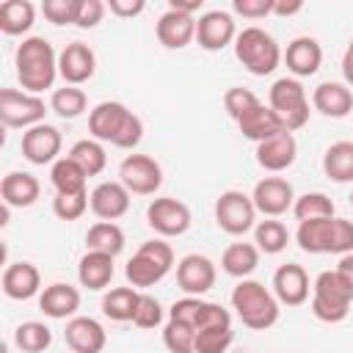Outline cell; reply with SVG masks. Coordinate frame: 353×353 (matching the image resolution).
Instances as JSON below:
<instances>
[{
    "mask_svg": "<svg viewBox=\"0 0 353 353\" xmlns=\"http://www.w3.org/2000/svg\"><path fill=\"white\" fill-rule=\"evenodd\" d=\"M14 66H17V80L28 94H41L52 88L58 77V55L44 36L22 39V44L14 52Z\"/></svg>",
    "mask_w": 353,
    "mask_h": 353,
    "instance_id": "1",
    "label": "cell"
},
{
    "mask_svg": "<svg viewBox=\"0 0 353 353\" xmlns=\"http://www.w3.org/2000/svg\"><path fill=\"white\" fill-rule=\"evenodd\" d=\"M88 132L99 143L135 149L143 138V121L121 102H99L88 113Z\"/></svg>",
    "mask_w": 353,
    "mask_h": 353,
    "instance_id": "2",
    "label": "cell"
},
{
    "mask_svg": "<svg viewBox=\"0 0 353 353\" xmlns=\"http://www.w3.org/2000/svg\"><path fill=\"white\" fill-rule=\"evenodd\" d=\"M295 240L306 254H350L353 251V221L347 218H314L301 221Z\"/></svg>",
    "mask_w": 353,
    "mask_h": 353,
    "instance_id": "3",
    "label": "cell"
},
{
    "mask_svg": "<svg viewBox=\"0 0 353 353\" xmlns=\"http://www.w3.org/2000/svg\"><path fill=\"white\" fill-rule=\"evenodd\" d=\"M232 309L251 331H268L279 323V298L254 279H240V284L232 290Z\"/></svg>",
    "mask_w": 353,
    "mask_h": 353,
    "instance_id": "4",
    "label": "cell"
},
{
    "mask_svg": "<svg viewBox=\"0 0 353 353\" xmlns=\"http://www.w3.org/2000/svg\"><path fill=\"white\" fill-rule=\"evenodd\" d=\"M234 58L256 77H265V74H273L284 58L281 47L276 44V39L256 28V25H248L237 33L234 39Z\"/></svg>",
    "mask_w": 353,
    "mask_h": 353,
    "instance_id": "5",
    "label": "cell"
},
{
    "mask_svg": "<svg viewBox=\"0 0 353 353\" xmlns=\"http://www.w3.org/2000/svg\"><path fill=\"white\" fill-rule=\"evenodd\" d=\"M171 268H174V248L165 240H146L127 262L124 276L135 290L154 287L157 281H163L168 276Z\"/></svg>",
    "mask_w": 353,
    "mask_h": 353,
    "instance_id": "6",
    "label": "cell"
},
{
    "mask_svg": "<svg viewBox=\"0 0 353 353\" xmlns=\"http://www.w3.org/2000/svg\"><path fill=\"white\" fill-rule=\"evenodd\" d=\"M353 290L336 270H323L312 284V314L323 323H342L350 312Z\"/></svg>",
    "mask_w": 353,
    "mask_h": 353,
    "instance_id": "7",
    "label": "cell"
},
{
    "mask_svg": "<svg viewBox=\"0 0 353 353\" xmlns=\"http://www.w3.org/2000/svg\"><path fill=\"white\" fill-rule=\"evenodd\" d=\"M268 105L276 110V116L284 121V127L290 132L306 127L309 121V97H306V88L301 85V80L295 77H279L270 91H268Z\"/></svg>",
    "mask_w": 353,
    "mask_h": 353,
    "instance_id": "8",
    "label": "cell"
},
{
    "mask_svg": "<svg viewBox=\"0 0 353 353\" xmlns=\"http://www.w3.org/2000/svg\"><path fill=\"white\" fill-rule=\"evenodd\" d=\"M47 105L39 94L17 91V88H0V121L3 127L14 130H30L44 121Z\"/></svg>",
    "mask_w": 353,
    "mask_h": 353,
    "instance_id": "9",
    "label": "cell"
},
{
    "mask_svg": "<svg viewBox=\"0 0 353 353\" xmlns=\"http://www.w3.org/2000/svg\"><path fill=\"white\" fill-rule=\"evenodd\" d=\"M215 223L232 234L240 237L256 226V207L254 199L243 190H223L215 201Z\"/></svg>",
    "mask_w": 353,
    "mask_h": 353,
    "instance_id": "10",
    "label": "cell"
},
{
    "mask_svg": "<svg viewBox=\"0 0 353 353\" xmlns=\"http://www.w3.org/2000/svg\"><path fill=\"white\" fill-rule=\"evenodd\" d=\"M119 182L135 196H152L163 185V168L149 154H127L119 165Z\"/></svg>",
    "mask_w": 353,
    "mask_h": 353,
    "instance_id": "11",
    "label": "cell"
},
{
    "mask_svg": "<svg viewBox=\"0 0 353 353\" xmlns=\"http://www.w3.org/2000/svg\"><path fill=\"white\" fill-rule=\"evenodd\" d=\"M146 223L160 234V237H179L190 229L193 218H190V207L174 196H160L152 199V204L146 207Z\"/></svg>",
    "mask_w": 353,
    "mask_h": 353,
    "instance_id": "12",
    "label": "cell"
},
{
    "mask_svg": "<svg viewBox=\"0 0 353 353\" xmlns=\"http://www.w3.org/2000/svg\"><path fill=\"white\" fill-rule=\"evenodd\" d=\"M234 39H237V25L229 11L215 8V11H204L196 19V41L201 50L218 52V50L229 47Z\"/></svg>",
    "mask_w": 353,
    "mask_h": 353,
    "instance_id": "13",
    "label": "cell"
},
{
    "mask_svg": "<svg viewBox=\"0 0 353 353\" xmlns=\"http://www.w3.org/2000/svg\"><path fill=\"white\" fill-rule=\"evenodd\" d=\"M251 199H254L256 212H262V215H268V218H279V215H284L287 210H292V204H295V190H292V185H290L284 176H265V179H259V182L254 185Z\"/></svg>",
    "mask_w": 353,
    "mask_h": 353,
    "instance_id": "14",
    "label": "cell"
},
{
    "mask_svg": "<svg viewBox=\"0 0 353 353\" xmlns=\"http://www.w3.org/2000/svg\"><path fill=\"white\" fill-rule=\"evenodd\" d=\"M215 279H218L215 265L204 254H188L176 265V284H179V290L185 295L201 298L204 292H210L215 287Z\"/></svg>",
    "mask_w": 353,
    "mask_h": 353,
    "instance_id": "15",
    "label": "cell"
},
{
    "mask_svg": "<svg viewBox=\"0 0 353 353\" xmlns=\"http://www.w3.org/2000/svg\"><path fill=\"white\" fill-rule=\"evenodd\" d=\"M61 132L58 127L52 124H36L30 130L22 132V157L33 165H47V163H55L58 154H61Z\"/></svg>",
    "mask_w": 353,
    "mask_h": 353,
    "instance_id": "16",
    "label": "cell"
},
{
    "mask_svg": "<svg viewBox=\"0 0 353 353\" xmlns=\"http://www.w3.org/2000/svg\"><path fill=\"white\" fill-rule=\"evenodd\" d=\"M63 339L72 353H102L108 345V334H105L102 323L94 317H85V314L66 320Z\"/></svg>",
    "mask_w": 353,
    "mask_h": 353,
    "instance_id": "17",
    "label": "cell"
},
{
    "mask_svg": "<svg viewBox=\"0 0 353 353\" xmlns=\"http://www.w3.org/2000/svg\"><path fill=\"white\" fill-rule=\"evenodd\" d=\"M94 69H97V55L83 41H72L58 52V74L63 77L66 85H80L91 80Z\"/></svg>",
    "mask_w": 353,
    "mask_h": 353,
    "instance_id": "18",
    "label": "cell"
},
{
    "mask_svg": "<svg viewBox=\"0 0 353 353\" xmlns=\"http://www.w3.org/2000/svg\"><path fill=\"white\" fill-rule=\"evenodd\" d=\"M309 273L298 262H287L273 273V295L284 306H301L309 298Z\"/></svg>",
    "mask_w": 353,
    "mask_h": 353,
    "instance_id": "19",
    "label": "cell"
},
{
    "mask_svg": "<svg viewBox=\"0 0 353 353\" xmlns=\"http://www.w3.org/2000/svg\"><path fill=\"white\" fill-rule=\"evenodd\" d=\"M154 33L165 50H182L196 39V17L165 8L154 25Z\"/></svg>",
    "mask_w": 353,
    "mask_h": 353,
    "instance_id": "20",
    "label": "cell"
},
{
    "mask_svg": "<svg viewBox=\"0 0 353 353\" xmlns=\"http://www.w3.org/2000/svg\"><path fill=\"white\" fill-rule=\"evenodd\" d=\"M237 130L243 132V138H248L254 143H262V141H268V138H273L279 132H290L284 127V121L276 116V110L270 105H265V102H259L248 113H243L237 119Z\"/></svg>",
    "mask_w": 353,
    "mask_h": 353,
    "instance_id": "21",
    "label": "cell"
},
{
    "mask_svg": "<svg viewBox=\"0 0 353 353\" xmlns=\"http://www.w3.org/2000/svg\"><path fill=\"white\" fill-rule=\"evenodd\" d=\"M298 157V141L292 132H279L262 143H256V163L270 171V174H279V171H287Z\"/></svg>",
    "mask_w": 353,
    "mask_h": 353,
    "instance_id": "22",
    "label": "cell"
},
{
    "mask_svg": "<svg viewBox=\"0 0 353 353\" xmlns=\"http://www.w3.org/2000/svg\"><path fill=\"white\" fill-rule=\"evenodd\" d=\"M88 207L102 221H116L130 210V190L121 182H99L88 193Z\"/></svg>",
    "mask_w": 353,
    "mask_h": 353,
    "instance_id": "23",
    "label": "cell"
},
{
    "mask_svg": "<svg viewBox=\"0 0 353 353\" xmlns=\"http://www.w3.org/2000/svg\"><path fill=\"white\" fill-rule=\"evenodd\" d=\"M281 61L287 63V69L292 72L295 80L298 77H312L320 69V63H323V47L312 36H298V39H292L287 44Z\"/></svg>",
    "mask_w": 353,
    "mask_h": 353,
    "instance_id": "24",
    "label": "cell"
},
{
    "mask_svg": "<svg viewBox=\"0 0 353 353\" xmlns=\"http://www.w3.org/2000/svg\"><path fill=\"white\" fill-rule=\"evenodd\" d=\"M39 309L52 317V320H66V317H77L80 309V290L66 284V281H52L41 290L39 295Z\"/></svg>",
    "mask_w": 353,
    "mask_h": 353,
    "instance_id": "25",
    "label": "cell"
},
{
    "mask_svg": "<svg viewBox=\"0 0 353 353\" xmlns=\"http://www.w3.org/2000/svg\"><path fill=\"white\" fill-rule=\"evenodd\" d=\"M0 287L11 301H28L41 290V273L33 262H11L3 270Z\"/></svg>",
    "mask_w": 353,
    "mask_h": 353,
    "instance_id": "26",
    "label": "cell"
},
{
    "mask_svg": "<svg viewBox=\"0 0 353 353\" xmlns=\"http://www.w3.org/2000/svg\"><path fill=\"white\" fill-rule=\"evenodd\" d=\"M312 105L328 119H345L353 110V91L345 83L325 80L312 91Z\"/></svg>",
    "mask_w": 353,
    "mask_h": 353,
    "instance_id": "27",
    "label": "cell"
},
{
    "mask_svg": "<svg viewBox=\"0 0 353 353\" xmlns=\"http://www.w3.org/2000/svg\"><path fill=\"white\" fill-rule=\"evenodd\" d=\"M39 193H41V185L28 171H11L0 182V196H3L6 207H19V210L30 207V204H36Z\"/></svg>",
    "mask_w": 353,
    "mask_h": 353,
    "instance_id": "28",
    "label": "cell"
},
{
    "mask_svg": "<svg viewBox=\"0 0 353 353\" xmlns=\"http://www.w3.org/2000/svg\"><path fill=\"white\" fill-rule=\"evenodd\" d=\"M113 259H116V256H110V254L85 251V254L80 256V262H77V279H80V284H83L85 290H94V292H97V290H105V287L110 284L113 273H116Z\"/></svg>",
    "mask_w": 353,
    "mask_h": 353,
    "instance_id": "29",
    "label": "cell"
},
{
    "mask_svg": "<svg viewBox=\"0 0 353 353\" xmlns=\"http://www.w3.org/2000/svg\"><path fill=\"white\" fill-rule=\"evenodd\" d=\"M259 265V248L254 243H232L221 254V268L223 273L234 279H248Z\"/></svg>",
    "mask_w": 353,
    "mask_h": 353,
    "instance_id": "30",
    "label": "cell"
},
{
    "mask_svg": "<svg viewBox=\"0 0 353 353\" xmlns=\"http://www.w3.org/2000/svg\"><path fill=\"white\" fill-rule=\"evenodd\" d=\"M141 292L135 287H113L102 295V314L116 320V323H132L138 312Z\"/></svg>",
    "mask_w": 353,
    "mask_h": 353,
    "instance_id": "31",
    "label": "cell"
},
{
    "mask_svg": "<svg viewBox=\"0 0 353 353\" xmlns=\"http://www.w3.org/2000/svg\"><path fill=\"white\" fill-rule=\"evenodd\" d=\"M85 248L119 256L124 251V232H121V226L116 221H97L85 232Z\"/></svg>",
    "mask_w": 353,
    "mask_h": 353,
    "instance_id": "32",
    "label": "cell"
},
{
    "mask_svg": "<svg viewBox=\"0 0 353 353\" xmlns=\"http://www.w3.org/2000/svg\"><path fill=\"white\" fill-rule=\"evenodd\" d=\"M36 6L30 0H6L0 6V30L6 36H22L33 28Z\"/></svg>",
    "mask_w": 353,
    "mask_h": 353,
    "instance_id": "33",
    "label": "cell"
},
{
    "mask_svg": "<svg viewBox=\"0 0 353 353\" xmlns=\"http://www.w3.org/2000/svg\"><path fill=\"white\" fill-rule=\"evenodd\" d=\"M323 171L334 182H353V141H336L323 154Z\"/></svg>",
    "mask_w": 353,
    "mask_h": 353,
    "instance_id": "34",
    "label": "cell"
},
{
    "mask_svg": "<svg viewBox=\"0 0 353 353\" xmlns=\"http://www.w3.org/2000/svg\"><path fill=\"white\" fill-rule=\"evenodd\" d=\"M50 182H52L55 193H83L85 190V182H88V174L66 154V157H58L52 163Z\"/></svg>",
    "mask_w": 353,
    "mask_h": 353,
    "instance_id": "35",
    "label": "cell"
},
{
    "mask_svg": "<svg viewBox=\"0 0 353 353\" xmlns=\"http://www.w3.org/2000/svg\"><path fill=\"white\" fill-rule=\"evenodd\" d=\"M14 345L22 353H44L52 345V331L39 320H25L14 328Z\"/></svg>",
    "mask_w": 353,
    "mask_h": 353,
    "instance_id": "36",
    "label": "cell"
},
{
    "mask_svg": "<svg viewBox=\"0 0 353 353\" xmlns=\"http://www.w3.org/2000/svg\"><path fill=\"white\" fill-rule=\"evenodd\" d=\"M69 157L88 174V176H97L105 171L108 165V154H105V146L94 138H83V141H74L72 149H69Z\"/></svg>",
    "mask_w": 353,
    "mask_h": 353,
    "instance_id": "37",
    "label": "cell"
},
{
    "mask_svg": "<svg viewBox=\"0 0 353 353\" xmlns=\"http://www.w3.org/2000/svg\"><path fill=\"white\" fill-rule=\"evenodd\" d=\"M287 243H290V232L281 221L268 218L254 226V245L259 248V254H281Z\"/></svg>",
    "mask_w": 353,
    "mask_h": 353,
    "instance_id": "38",
    "label": "cell"
},
{
    "mask_svg": "<svg viewBox=\"0 0 353 353\" xmlns=\"http://www.w3.org/2000/svg\"><path fill=\"white\" fill-rule=\"evenodd\" d=\"M88 108V97L83 88L77 85H63V88H55L52 97H50V110L58 113L61 119H77L83 116Z\"/></svg>",
    "mask_w": 353,
    "mask_h": 353,
    "instance_id": "39",
    "label": "cell"
},
{
    "mask_svg": "<svg viewBox=\"0 0 353 353\" xmlns=\"http://www.w3.org/2000/svg\"><path fill=\"white\" fill-rule=\"evenodd\" d=\"M292 215L301 221H314V218H334V201L320 193V190H312V193H303V196H295V204H292Z\"/></svg>",
    "mask_w": 353,
    "mask_h": 353,
    "instance_id": "40",
    "label": "cell"
},
{
    "mask_svg": "<svg viewBox=\"0 0 353 353\" xmlns=\"http://www.w3.org/2000/svg\"><path fill=\"white\" fill-rule=\"evenodd\" d=\"M163 345L171 353H196V328L168 317L163 325Z\"/></svg>",
    "mask_w": 353,
    "mask_h": 353,
    "instance_id": "41",
    "label": "cell"
},
{
    "mask_svg": "<svg viewBox=\"0 0 353 353\" xmlns=\"http://www.w3.org/2000/svg\"><path fill=\"white\" fill-rule=\"evenodd\" d=\"M234 342L232 325H207L196 331V353H226Z\"/></svg>",
    "mask_w": 353,
    "mask_h": 353,
    "instance_id": "42",
    "label": "cell"
},
{
    "mask_svg": "<svg viewBox=\"0 0 353 353\" xmlns=\"http://www.w3.org/2000/svg\"><path fill=\"white\" fill-rule=\"evenodd\" d=\"M88 210V190L83 193H55L52 199V212L61 221H77Z\"/></svg>",
    "mask_w": 353,
    "mask_h": 353,
    "instance_id": "43",
    "label": "cell"
},
{
    "mask_svg": "<svg viewBox=\"0 0 353 353\" xmlns=\"http://www.w3.org/2000/svg\"><path fill=\"white\" fill-rule=\"evenodd\" d=\"M80 6H83V0H44L41 14L52 25H77Z\"/></svg>",
    "mask_w": 353,
    "mask_h": 353,
    "instance_id": "44",
    "label": "cell"
},
{
    "mask_svg": "<svg viewBox=\"0 0 353 353\" xmlns=\"http://www.w3.org/2000/svg\"><path fill=\"white\" fill-rule=\"evenodd\" d=\"M254 105H259V97L251 91V88H243V85H232L226 94H223V108L226 113L237 121L243 113H248Z\"/></svg>",
    "mask_w": 353,
    "mask_h": 353,
    "instance_id": "45",
    "label": "cell"
},
{
    "mask_svg": "<svg viewBox=\"0 0 353 353\" xmlns=\"http://www.w3.org/2000/svg\"><path fill=\"white\" fill-rule=\"evenodd\" d=\"M163 317H165V312H163L160 301H157L154 295H149V292H141V301H138V312H135L132 323H135L138 328L149 331V328H157V325L163 323Z\"/></svg>",
    "mask_w": 353,
    "mask_h": 353,
    "instance_id": "46",
    "label": "cell"
},
{
    "mask_svg": "<svg viewBox=\"0 0 353 353\" xmlns=\"http://www.w3.org/2000/svg\"><path fill=\"white\" fill-rule=\"evenodd\" d=\"M273 3L276 0H234L232 8H234V14H240L245 19H262V17L273 14Z\"/></svg>",
    "mask_w": 353,
    "mask_h": 353,
    "instance_id": "47",
    "label": "cell"
},
{
    "mask_svg": "<svg viewBox=\"0 0 353 353\" xmlns=\"http://www.w3.org/2000/svg\"><path fill=\"white\" fill-rule=\"evenodd\" d=\"M105 11H108V3H102V0H83L80 14H77V28H97L102 22Z\"/></svg>",
    "mask_w": 353,
    "mask_h": 353,
    "instance_id": "48",
    "label": "cell"
},
{
    "mask_svg": "<svg viewBox=\"0 0 353 353\" xmlns=\"http://www.w3.org/2000/svg\"><path fill=\"white\" fill-rule=\"evenodd\" d=\"M143 8H146L143 0H110V3H108V11H110L113 17H121V19H132V17H138Z\"/></svg>",
    "mask_w": 353,
    "mask_h": 353,
    "instance_id": "49",
    "label": "cell"
},
{
    "mask_svg": "<svg viewBox=\"0 0 353 353\" xmlns=\"http://www.w3.org/2000/svg\"><path fill=\"white\" fill-rule=\"evenodd\" d=\"M201 6H204V0H171L168 3V8L171 11H182V14H196V11H201Z\"/></svg>",
    "mask_w": 353,
    "mask_h": 353,
    "instance_id": "50",
    "label": "cell"
},
{
    "mask_svg": "<svg viewBox=\"0 0 353 353\" xmlns=\"http://www.w3.org/2000/svg\"><path fill=\"white\" fill-rule=\"evenodd\" d=\"M301 8H303L301 0H290V3L276 0V3H273V14H276V17H292V14H298Z\"/></svg>",
    "mask_w": 353,
    "mask_h": 353,
    "instance_id": "51",
    "label": "cell"
},
{
    "mask_svg": "<svg viewBox=\"0 0 353 353\" xmlns=\"http://www.w3.org/2000/svg\"><path fill=\"white\" fill-rule=\"evenodd\" d=\"M336 273H339V276L347 281V287L353 290V251H350V254H345V256H339Z\"/></svg>",
    "mask_w": 353,
    "mask_h": 353,
    "instance_id": "52",
    "label": "cell"
},
{
    "mask_svg": "<svg viewBox=\"0 0 353 353\" xmlns=\"http://www.w3.org/2000/svg\"><path fill=\"white\" fill-rule=\"evenodd\" d=\"M342 77H345V85L353 88V55H342Z\"/></svg>",
    "mask_w": 353,
    "mask_h": 353,
    "instance_id": "53",
    "label": "cell"
},
{
    "mask_svg": "<svg viewBox=\"0 0 353 353\" xmlns=\"http://www.w3.org/2000/svg\"><path fill=\"white\" fill-rule=\"evenodd\" d=\"M347 55H353V39H350V44H347V50H345Z\"/></svg>",
    "mask_w": 353,
    "mask_h": 353,
    "instance_id": "54",
    "label": "cell"
},
{
    "mask_svg": "<svg viewBox=\"0 0 353 353\" xmlns=\"http://www.w3.org/2000/svg\"><path fill=\"white\" fill-rule=\"evenodd\" d=\"M350 204H353V193H350Z\"/></svg>",
    "mask_w": 353,
    "mask_h": 353,
    "instance_id": "55",
    "label": "cell"
}]
</instances>
